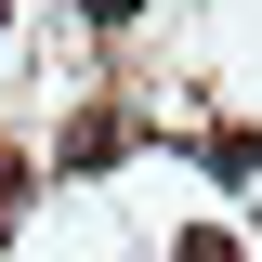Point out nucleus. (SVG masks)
<instances>
[{"instance_id":"obj_1","label":"nucleus","mask_w":262,"mask_h":262,"mask_svg":"<svg viewBox=\"0 0 262 262\" xmlns=\"http://www.w3.org/2000/svg\"><path fill=\"white\" fill-rule=\"evenodd\" d=\"M79 13H92V27H131V13H144V0H79Z\"/></svg>"},{"instance_id":"obj_2","label":"nucleus","mask_w":262,"mask_h":262,"mask_svg":"<svg viewBox=\"0 0 262 262\" xmlns=\"http://www.w3.org/2000/svg\"><path fill=\"white\" fill-rule=\"evenodd\" d=\"M0 27H13V0H0Z\"/></svg>"}]
</instances>
